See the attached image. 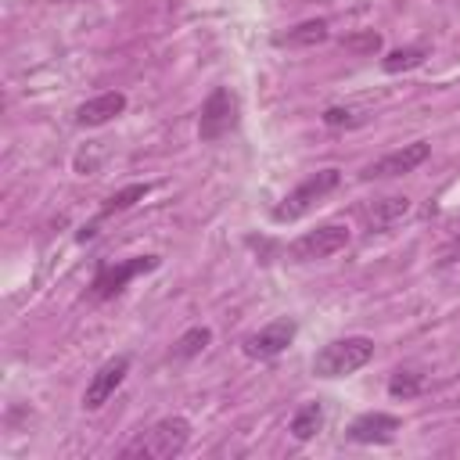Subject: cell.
Returning <instances> with one entry per match:
<instances>
[{"label": "cell", "instance_id": "1", "mask_svg": "<svg viewBox=\"0 0 460 460\" xmlns=\"http://www.w3.org/2000/svg\"><path fill=\"white\" fill-rule=\"evenodd\" d=\"M187 442H190V424L183 417H162L122 449V460H172L187 449Z\"/></svg>", "mask_w": 460, "mask_h": 460}, {"label": "cell", "instance_id": "2", "mask_svg": "<svg viewBox=\"0 0 460 460\" xmlns=\"http://www.w3.org/2000/svg\"><path fill=\"white\" fill-rule=\"evenodd\" d=\"M370 359H374V338L349 334V338L327 341L313 356V374L316 377H345V374H356L359 367H367Z\"/></svg>", "mask_w": 460, "mask_h": 460}, {"label": "cell", "instance_id": "3", "mask_svg": "<svg viewBox=\"0 0 460 460\" xmlns=\"http://www.w3.org/2000/svg\"><path fill=\"white\" fill-rule=\"evenodd\" d=\"M341 183V172L338 169H316L313 176H305L280 205H273V223H291V219H298V216H305L320 198H327L334 187Z\"/></svg>", "mask_w": 460, "mask_h": 460}, {"label": "cell", "instance_id": "4", "mask_svg": "<svg viewBox=\"0 0 460 460\" xmlns=\"http://www.w3.org/2000/svg\"><path fill=\"white\" fill-rule=\"evenodd\" d=\"M349 244V226L345 223H323L302 237H295L288 244V259L291 262H316V259H331Z\"/></svg>", "mask_w": 460, "mask_h": 460}, {"label": "cell", "instance_id": "5", "mask_svg": "<svg viewBox=\"0 0 460 460\" xmlns=\"http://www.w3.org/2000/svg\"><path fill=\"white\" fill-rule=\"evenodd\" d=\"M237 126V97L226 90V86H216L205 104H201V115H198V137L205 144H216L223 140L230 129Z\"/></svg>", "mask_w": 460, "mask_h": 460}, {"label": "cell", "instance_id": "6", "mask_svg": "<svg viewBox=\"0 0 460 460\" xmlns=\"http://www.w3.org/2000/svg\"><path fill=\"white\" fill-rule=\"evenodd\" d=\"M158 255H133V259H122V262H115V266H101L97 270V277H93V284H90V295L101 302V298H111V295H119L133 277H140V273H151V270H158Z\"/></svg>", "mask_w": 460, "mask_h": 460}, {"label": "cell", "instance_id": "7", "mask_svg": "<svg viewBox=\"0 0 460 460\" xmlns=\"http://www.w3.org/2000/svg\"><path fill=\"white\" fill-rule=\"evenodd\" d=\"M428 155H431V144H428V140L402 144L399 151H388V155H381L377 162L363 165L359 180H392V176H406V172H413L417 165H424Z\"/></svg>", "mask_w": 460, "mask_h": 460}, {"label": "cell", "instance_id": "8", "mask_svg": "<svg viewBox=\"0 0 460 460\" xmlns=\"http://www.w3.org/2000/svg\"><path fill=\"white\" fill-rule=\"evenodd\" d=\"M295 334H298V323L288 320V316H280V320H273V323L252 331V334L241 341V349H244V356H252V359H273V356H280V352L295 341Z\"/></svg>", "mask_w": 460, "mask_h": 460}, {"label": "cell", "instance_id": "9", "mask_svg": "<svg viewBox=\"0 0 460 460\" xmlns=\"http://www.w3.org/2000/svg\"><path fill=\"white\" fill-rule=\"evenodd\" d=\"M399 428H402V420H399L395 413L370 410V413H359V417L349 424L345 438H349V442H359V446H388V442L399 435Z\"/></svg>", "mask_w": 460, "mask_h": 460}, {"label": "cell", "instance_id": "10", "mask_svg": "<svg viewBox=\"0 0 460 460\" xmlns=\"http://www.w3.org/2000/svg\"><path fill=\"white\" fill-rule=\"evenodd\" d=\"M126 374H129V356H115V359L101 363L97 374L90 377L86 392H83V406H86V410H101V406L119 392V385L126 381Z\"/></svg>", "mask_w": 460, "mask_h": 460}, {"label": "cell", "instance_id": "11", "mask_svg": "<svg viewBox=\"0 0 460 460\" xmlns=\"http://www.w3.org/2000/svg\"><path fill=\"white\" fill-rule=\"evenodd\" d=\"M410 208H413V201L406 194L381 198V201H374V205L363 208V226H367V234H388L395 223H402L410 216Z\"/></svg>", "mask_w": 460, "mask_h": 460}, {"label": "cell", "instance_id": "12", "mask_svg": "<svg viewBox=\"0 0 460 460\" xmlns=\"http://www.w3.org/2000/svg\"><path fill=\"white\" fill-rule=\"evenodd\" d=\"M122 111H126V93L108 90V93H97V97L83 101V104L75 108V122H79V126H104V122H111V119L122 115Z\"/></svg>", "mask_w": 460, "mask_h": 460}, {"label": "cell", "instance_id": "13", "mask_svg": "<svg viewBox=\"0 0 460 460\" xmlns=\"http://www.w3.org/2000/svg\"><path fill=\"white\" fill-rule=\"evenodd\" d=\"M323 40H327V22H323V18H316V22H302V25L288 29V32L273 36L277 47H316V43H323Z\"/></svg>", "mask_w": 460, "mask_h": 460}, {"label": "cell", "instance_id": "14", "mask_svg": "<svg viewBox=\"0 0 460 460\" xmlns=\"http://www.w3.org/2000/svg\"><path fill=\"white\" fill-rule=\"evenodd\" d=\"M323 420H327L323 402H302V406L295 410V417H291V435H295L298 442H309V438L323 428Z\"/></svg>", "mask_w": 460, "mask_h": 460}, {"label": "cell", "instance_id": "15", "mask_svg": "<svg viewBox=\"0 0 460 460\" xmlns=\"http://www.w3.org/2000/svg\"><path fill=\"white\" fill-rule=\"evenodd\" d=\"M208 341H212V331H208V327H190V331H183V334L176 338L172 359H194L198 352H205Z\"/></svg>", "mask_w": 460, "mask_h": 460}, {"label": "cell", "instance_id": "16", "mask_svg": "<svg viewBox=\"0 0 460 460\" xmlns=\"http://www.w3.org/2000/svg\"><path fill=\"white\" fill-rule=\"evenodd\" d=\"M424 58H428V50H424V47H399V50L385 54L381 68H385L388 75H399V72H406V68H417V65H424Z\"/></svg>", "mask_w": 460, "mask_h": 460}, {"label": "cell", "instance_id": "17", "mask_svg": "<svg viewBox=\"0 0 460 460\" xmlns=\"http://www.w3.org/2000/svg\"><path fill=\"white\" fill-rule=\"evenodd\" d=\"M147 190H151L147 183H129V187H122V190H115V194H111V198H108V201L101 205V219H104V216H111V212H122V208H129V205H137V201H140V198H144Z\"/></svg>", "mask_w": 460, "mask_h": 460}, {"label": "cell", "instance_id": "18", "mask_svg": "<svg viewBox=\"0 0 460 460\" xmlns=\"http://www.w3.org/2000/svg\"><path fill=\"white\" fill-rule=\"evenodd\" d=\"M420 388H424V374H417V370H395L388 381V395H395V399H413Z\"/></svg>", "mask_w": 460, "mask_h": 460}, {"label": "cell", "instance_id": "19", "mask_svg": "<svg viewBox=\"0 0 460 460\" xmlns=\"http://www.w3.org/2000/svg\"><path fill=\"white\" fill-rule=\"evenodd\" d=\"M341 47L352 50V54H377V50H381V36H377L374 29H367V32H359V36H345Z\"/></svg>", "mask_w": 460, "mask_h": 460}, {"label": "cell", "instance_id": "20", "mask_svg": "<svg viewBox=\"0 0 460 460\" xmlns=\"http://www.w3.org/2000/svg\"><path fill=\"white\" fill-rule=\"evenodd\" d=\"M320 119H323V126H356V122H363V115L356 108H341V104L327 108Z\"/></svg>", "mask_w": 460, "mask_h": 460}, {"label": "cell", "instance_id": "21", "mask_svg": "<svg viewBox=\"0 0 460 460\" xmlns=\"http://www.w3.org/2000/svg\"><path fill=\"white\" fill-rule=\"evenodd\" d=\"M438 262H442V266H449V262H460V237H453V241H449V244L442 248Z\"/></svg>", "mask_w": 460, "mask_h": 460}]
</instances>
